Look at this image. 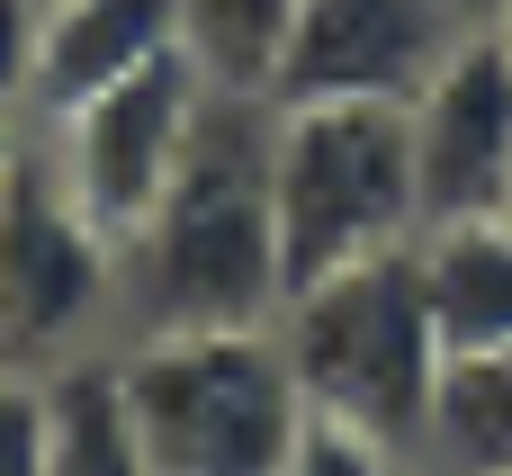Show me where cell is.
Wrapping results in <instances>:
<instances>
[{"label": "cell", "instance_id": "obj_12", "mask_svg": "<svg viewBox=\"0 0 512 476\" xmlns=\"http://www.w3.org/2000/svg\"><path fill=\"white\" fill-rule=\"evenodd\" d=\"M423 468L432 476H512V342L441 360Z\"/></svg>", "mask_w": 512, "mask_h": 476}, {"label": "cell", "instance_id": "obj_11", "mask_svg": "<svg viewBox=\"0 0 512 476\" xmlns=\"http://www.w3.org/2000/svg\"><path fill=\"white\" fill-rule=\"evenodd\" d=\"M45 476H153V450L117 387V351L45 378Z\"/></svg>", "mask_w": 512, "mask_h": 476}, {"label": "cell", "instance_id": "obj_19", "mask_svg": "<svg viewBox=\"0 0 512 476\" xmlns=\"http://www.w3.org/2000/svg\"><path fill=\"white\" fill-rule=\"evenodd\" d=\"M468 9H486V0H468Z\"/></svg>", "mask_w": 512, "mask_h": 476}, {"label": "cell", "instance_id": "obj_5", "mask_svg": "<svg viewBox=\"0 0 512 476\" xmlns=\"http://www.w3.org/2000/svg\"><path fill=\"white\" fill-rule=\"evenodd\" d=\"M117 342V243L72 207L36 126L0 171V378H54Z\"/></svg>", "mask_w": 512, "mask_h": 476}, {"label": "cell", "instance_id": "obj_10", "mask_svg": "<svg viewBox=\"0 0 512 476\" xmlns=\"http://www.w3.org/2000/svg\"><path fill=\"white\" fill-rule=\"evenodd\" d=\"M414 270H423V306H432L441 351L512 342V207L423 225L414 234Z\"/></svg>", "mask_w": 512, "mask_h": 476}, {"label": "cell", "instance_id": "obj_2", "mask_svg": "<svg viewBox=\"0 0 512 476\" xmlns=\"http://www.w3.org/2000/svg\"><path fill=\"white\" fill-rule=\"evenodd\" d=\"M108 351H117L126 414L153 450V476H279L315 423L297 360L279 342V315L126 333Z\"/></svg>", "mask_w": 512, "mask_h": 476}, {"label": "cell", "instance_id": "obj_20", "mask_svg": "<svg viewBox=\"0 0 512 476\" xmlns=\"http://www.w3.org/2000/svg\"><path fill=\"white\" fill-rule=\"evenodd\" d=\"M414 476H432V468H414Z\"/></svg>", "mask_w": 512, "mask_h": 476}, {"label": "cell", "instance_id": "obj_16", "mask_svg": "<svg viewBox=\"0 0 512 476\" xmlns=\"http://www.w3.org/2000/svg\"><path fill=\"white\" fill-rule=\"evenodd\" d=\"M36 36H45V0H0V108H18V117H27Z\"/></svg>", "mask_w": 512, "mask_h": 476}, {"label": "cell", "instance_id": "obj_9", "mask_svg": "<svg viewBox=\"0 0 512 476\" xmlns=\"http://www.w3.org/2000/svg\"><path fill=\"white\" fill-rule=\"evenodd\" d=\"M180 45V0H45L36 72H27V126H54L63 108L99 99L108 81L144 72Z\"/></svg>", "mask_w": 512, "mask_h": 476}, {"label": "cell", "instance_id": "obj_14", "mask_svg": "<svg viewBox=\"0 0 512 476\" xmlns=\"http://www.w3.org/2000/svg\"><path fill=\"white\" fill-rule=\"evenodd\" d=\"M414 468H423L414 450H396V441H378V432H351V423L315 414L279 476H414Z\"/></svg>", "mask_w": 512, "mask_h": 476}, {"label": "cell", "instance_id": "obj_1", "mask_svg": "<svg viewBox=\"0 0 512 476\" xmlns=\"http://www.w3.org/2000/svg\"><path fill=\"white\" fill-rule=\"evenodd\" d=\"M288 297L270 207V99L207 90L180 171L117 243V342L171 324H270Z\"/></svg>", "mask_w": 512, "mask_h": 476}, {"label": "cell", "instance_id": "obj_21", "mask_svg": "<svg viewBox=\"0 0 512 476\" xmlns=\"http://www.w3.org/2000/svg\"><path fill=\"white\" fill-rule=\"evenodd\" d=\"M504 207H512V198H504Z\"/></svg>", "mask_w": 512, "mask_h": 476}, {"label": "cell", "instance_id": "obj_18", "mask_svg": "<svg viewBox=\"0 0 512 476\" xmlns=\"http://www.w3.org/2000/svg\"><path fill=\"white\" fill-rule=\"evenodd\" d=\"M477 18H486V27H495V36H504V45H512V0H486Z\"/></svg>", "mask_w": 512, "mask_h": 476}, {"label": "cell", "instance_id": "obj_15", "mask_svg": "<svg viewBox=\"0 0 512 476\" xmlns=\"http://www.w3.org/2000/svg\"><path fill=\"white\" fill-rule=\"evenodd\" d=\"M0 476H45V378H0Z\"/></svg>", "mask_w": 512, "mask_h": 476}, {"label": "cell", "instance_id": "obj_4", "mask_svg": "<svg viewBox=\"0 0 512 476\" xmlns=\"http://www.w3.org/2000/svg\"><path fill=\"white\" fill-rule=\"evenodd\" d=\"M270 207L288 288L423 234L405 99H270Z\"/></svg>", "mask_w": 512, "mask_h": 476}, {"label": "cell", "instance_id": "obj_6", "mask_svg": "<svg viewBox=\"0 0 512 476\" xmlns=\"http://www.w3.org/2000/svg\"><path fill=\"white\" fill-rule=\"evenodd\" d=\"M207 90H216V81L189 63V45H171V54H153L144 72L108 81L99 99H81V108H63L54 126H36L45 162H54L63 189H72V207H81L108 243H126V234L153 216L162 180H171L180 153H189V126H198Z\"/></svg>", "mask_w": 512, "mask_h": 476}, {"label": "cell", "instance_id": "obj_3", "mask_svg": "<svg viewBox=\"0 0 512 476\" xmlns=\"http://www.w3.org/2000/svg\"><path fill=\"white\" fill-rule=\"evenodd\" d=\"M279 342H288L297 387H306L315 414H333L351 432H378V441H396V450L423 459L432 396H441V360L450 351L432 333L414 243L369 252V261H342L324 279H297L279 297Z\"/></svg>", "mask_w": 512, "mask_h": 476}, {"label": "cell", "instance_id": "obj_8", "mask_svg": "<svg viewBox=\"0 0 512 476\" xmlns=\"http://www.w3.org/2000/svg\"><path fill=\"white\" fill-rule=\"evenodd\" d=\"M468 18V0H297L270 99H414Z\"/></svg>", "mask_w": 512, "mask_h": 476}, {"label": "cell", "instance_id": "obj_13", "mask_svg": "<svg viewBox=\"0 0 512 476\" xmlns=\"http://www.w3.org/2000/svg\"><path fill=\"white\" fill-rule=\"evenodd\" d=\"M288 18H297V0H180V45L216 90L270 99V63H279Z\"/></svg>", "mask_w": 512, "mask_h": 476}, {"label": "cell", "instance_id": "obj_7", "mask_svg": "<svg viewBox=\"0 0 512 476\" xmlns=\"http://www.w3.org/2000/svg\"><path fill=\"white\" fill-rule=\"evenodd\" d=\"M405 135L423 225L486 216L512 198V45L486 18H468L459 45L423 72V90L405 99Z\"/></svg>", "mask_w": 512, "mask_h": 476}, {"label": "cell", "instance_id": "obj_17", "mask_svg": "<svg viewBox=\"0 0 512 476\" xmlns=\"http://www.w3.org/2000/svg\"><path fill=\"white\" fill-rule=\"evenodd\" d=\"M18 144H27V117H18V108H0V171L18 162Z\"/></svg>", "mask_w": 512, "mask_h": 476}]
</instances>
